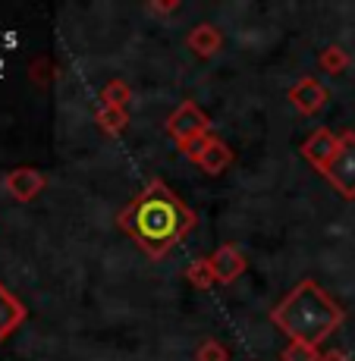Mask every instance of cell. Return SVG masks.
<instances>
[{
  "label": "cell",
  "mask_w": 355,
  "mask_h": 361,
  "mask_svg": "<svg viewBox=\"0 0 355 361\" xmlns=\"http://www.w3.org/2000/svg\"><path fill=\"white\" fill-rule=\"evenodd\" d=\"M44 185H47V176L41 170H35V166H16V170H10L4 179V189L16 201H23V204L38 198L41 192H44Z\"/></svg>",
  "instance_id": "obj_7"
},
{
  "label": "cell",
  "mask_w": 355,
  "mask_h": 361,
  "mask_svg": "<svg viewBox=\"0 0 355 361\" xmlns=\"http://www.w3.org/2000/svg\"><path fill=\"white\" fill-rule=\"evenodd\" d=\"M167 135L176 142V148L183 142H189L195 135H211V116L198 107L195 101H183L170 116H167Z\"/></svg>",
  "instance_id": "obj_4"
},
{
  "label": "cell",
  "mask_w": 355,
  "mask_h": 361,
  "mask_svg": "<svg viewBox=\"0 0 355 361\" xmlns=\"http://www.w3.org/2000/svg\"><path fill=\"white\" fill-rule=\"evenodd\" d=\"M283 361H321V349L315 345H305V343H287L280 352Z\"/></svg>",
  "instance_id": "obj_17"
},
{
  "label": "cell",
  "mask_w": 355,
  "mask_h": 361,
  "mask_svg": "<svg viewBox=\"0 0 355 361\" xmlns=\"http://www.w3.org/2000/svg\"><path fill=\"white\" fill-rule=\"evenodd\" d=\"M287 98L302 116H315V114H321V110L327 107L330 94H327V88L315 79V75H302V79H299L296 85L287 92Z\"/></svg>",
  "instance_id": "obj_5"
},
{
  "label": "cell",
  "mask_w": 355,
  "mask_h": 361,
  "mask_svg": "<svg viewBox=\"0 0 355 361\" xmlns=\"http://www.w3.org/2000/svg\"><path fill=\"white\" fill-rule=\"evenodd\" d=\"M337 148H339V132H333V129H327V126H318L302 142V157L311 166H315L318 173H324L327 166H330L333 154H337Z\"/></svg>",
  "instance_id": "obj_6"
},
{
  "label": "cell",
  "mask_w": 355,
  "mask_h": 361,
  "mask_svg": "<svg viewBox=\"0 0 355 361\" xmlns=\"http://www.w3.org/2000/svg\"><path fill=\"white\" fill-rule=\"evenodd\" d=\"M195 361H229V349L220 339L207 336L198 343V349H195Z\"/></svg>",
  "instance_id": "obj_16"
},
{
  "label": "cell",
  "mask_w": 355,
  "mask_h": 361,
  "mask_svg": "<svg viewBox=\"0 0 355 361\" xmlns=\"http://www.w3.org/2000/svg\"><path fill=\"white\" fill-rule=\"evenodd\" d=\"M321 176L346 201H355V132L352 129L339 132V148H337V154H333L330 166H327Z\"/></svg>",
  "instance_id": "obj_3"
},
{
  "label": "cell",
  "mask_w": 355,
  "mask_h": 361,
  "mask_svg": "<svg viewBox=\"0 0 355 361\" xmlns=\"http://www.w3.org/2000/svg\"><path fill=\"white\" fill-rule=\"evenodd\" d=\"M207 138H211V135H195V138H189V142H183V145H179V151H183V154H186V157H189V161L195 164V161H198V154H201V151H205Z\"/></svg>",
  "instance_id": "obj_18"
},
{
  "label": "cell",
  "mask_w": 355,
  "mask_h": 361,
  "mask_svg": "<svg viewBox=\"0 0 355 361\" xmlns=\"http://www.w3.org/2000/svg\"><path fill=\"white\" fill-rule=\"evenodd\" d=\"M346 311L327 289L318 286L311 276H305L302 283L289 289L280 302L270 308V324L280 327L289 336V343H305L321 349L327 336L339 330Z\"/></svg>",
  "instance_id": "obj_2"
},
{
  "label": "cell",
  "mask_w": 355,
  "mask_h": 361,
  "mask_svg": "<svg viewBox=\"0 0 355 361\" xmlns=\"http://www.w3.org/2000/svg\"><path fill=\"white\" fill-rule=\"evenodd\" d=\"M186 280H189L195 289H211V286H217V274H214V267H211V261H207V258L192 261L189 267H186Z\"/></svg>",
  "instance_id": "obj_15"
},
{
  "label": "cell",
  "mask_w": 355,
  "mask_h": 361,
  "mask_svg": "<svg viewBox=\"0 0 355 361\" xmlns=\"http://www.w3.org/2000/svg\"><path fill=\"white\" fill-rule=\"evenodd\" d=\"M349 54L343 51V47L339 44H327L321 54H318V66L324 69L327 75H339V73H346V69H349Z\"/></svg>",
  "instance_id": "obj_13"
},
{
  "label": "cell",
  "mask_w": 355,
  "mask_h": 361,
  "mask_svg": "<svg viewBox=\"0 0 355 361\" xmlns=\"http://www.w3.org/2000/svg\"><path fill=\"white\" fill-rule=\"evenodd\" d=\"M233 161H236L233 148H229L224 138L211 135L207 138V145H205V151H201L198 161H195V166H198L201 173H207V176H220V173H224Z\"/></svg>",
  "instance_id": "obj_10"
},
{
  "label": "cell",
  "mask_w": 355,
  "mask_h": 361,
  "mask_svg": "<svg viewBox=\"0 0 355 361\" xmlns=\"http://www.w3.org/2000/svg\"><path fill=\"white\" fill-rule=\"evenodd\" d=\"M207 261H211V267H214V274H217L220 286H229V283H236L242 274H246V267H248L246 255H242L236 245H220L217 252L207 255Z\"/></svg>",
  "instance_id": "obj_8"
},
{
  "label": "cell",
  "mask_w": 355,
  "mask_h": 361,
  "mask_svg": "<svg viewBox=\"0 0 355 361\" xmlns=\"http://www.w3.org/2000/svg\"><path fill=\"white\" fill-rule=\"evenodd\" d=\"M129 101H132V88H129L123 79H110L107 85L101 88V107L129 110Z\"/></svg>",
  "instance_id": "obj_14"
},
{
  "label": "cell",
  "mask_w": 355,
  "mask_h": 361,
  "mask_svg": "<svg viewBox=\"0 0 355 361\" xmlns=\"http://www.w3.org/2000/svg\"><path fill=\"white\" fill-rule=\"evenodd\" d=\"M95 123L104 135H120V132L129 129V110H120V107H97L95 114Z\"/></svg>",
  "instance_id": "obj_12"
},
{
  "label": "cell",
  "mask_w": 355,
  "mask_h": 361,
  "mask_svg": "<svg viewBox=\"0 0 355 361\" xmlns=\"http://www.w3.org/2000/svg\"><path fill=\"white\" fill-rule=\"evenodd\" d=\"M145 10L151 16H170V13H179V0H151V4H145Z\"/></svg>",
  "instance_id": "obj_19"
},
{
  "label": "cell",
  "mask_w": 355,
  "mask_h": 361,
  "mask_svg": "<svg viewBox=\"0 0 355 361\" xmlns=\"http://www.w3.org/2000/svg\"><path fill=\"white\" fill-rule=\"evenodd\" d=\"M116 226L148 255L164 261L195 230V214L164 179H151L136 198L116 214Z\"/></svg>",
  "instance_id": "obj_1"
},
{
  "label": "cell",
  "mask_w": 355,
  "mask_h": 361,
  "mask_svg": "<svg viewBox=\"0 0 355 361\" xmlns=\"http://www.w3.org/2000/svg\"><path fill=\"white\" fill-rule=\"evenodd\" d=\"M321 361H352V355L343 349H330V352H321Z\"/></svg>",
  "instance_id": "obj_20"
},
{
  "label": "cell",
  "mask_w": 355,
  "mask_h": 361,
  "mask_svg": "<svg viewBox=\"0 0 355 361\" xmlns=\"http://www.w3.org/2000/svg\"><path fill=\"white\" fill-rule=\"evenodd\" d=\"M25 317H29L25 305L19 302V298L13 295L10 289L4 286V283H0V343H4L6 336H13V333L23 327Z\"/></svg>",
  "instance_id": "obj_11"
},
{
  "label": "cell",
  "mask_w": 355,
  "mask_h": 361,
  "mask_svg": "<svg viewBox=\"0 0 355 361\" xmlns=\"http://www.w3.org/2000/svg\"><path fill=\"white\" fill-rule=\"evenodd\" d=\"M186 47H189L198 60H211V57H217L220 47H224V32L214 23H201L186 35Z\"/></svg>",
  "instance_id": "obj_9"
}]
</instances>
